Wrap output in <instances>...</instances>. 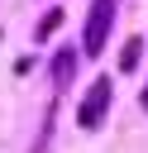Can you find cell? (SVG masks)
I'll return each instance as SVG.
<instances>
[{
	"label": "cell",
	"instance_id": "cell-5",
	"mask_svg": "<svg viewBox=\"0 0 148 153\" xmlns=\"http://www.w3.org/2000/svg\"><path fill=\"white\" fill-rule=\"evenodd\" d=\"M57 24H62V14H57V10H53V14H48V19H43V24H38V38H48V33H53V29H57Z\"/></svg>",
	"mask_w": 148,
	"mask_h": 153
},
{
	"label": "cell",
	"instance_id": "cell-4",
	"mask_svg": "<svg viewBox=\"0 0 148 153\" xmlns=\"http://www.w3.org/2000/svg\"><path fill=\"white\" fill-rule=\"evenodd\" d=\"M138 48H143L138 38H134V43H124V53H119V67H124V72H134V67H138Z\"/></svg>",
	"mask_w": 148,
	"mask_h": 153
},
{
	"label": "cell",
	"instance_id": "cell-1",
	"mask_svg": "<svg viewBox=\"0 0 148 153\" xmlns=\"http://www.w3.org/2000/svg\"><path fill=\"white\" fill-rule=\"evenodd\" d=\"M110 19H115V0H95V5H91V19H86V33H81V48H86V57H95V53L105 48Z\"/></svg>",
	"mask_w": 148,
	"mask_h": 153
},
{
	"label": "cell",
	"instance_id": "cell-2",
	"mask_svg": "<svg viewBox=\"0 0 148 153\" xmlns=\"http://www.w3.org/2000/svg\"><path fill=\"white\" fill-rule=\"evenodd\" d=\"M105 110H110V81H105V76H95V81H91V91H86V100H81V129H100Z\"/></svg>",
	"mask_w": 148,
	"mask_h": 153
},
{
	"label": "cell",
	"instance_id": "cell-3",
	"mask_svg": "<svg viewBox=\"0 0 148 153\" xmlns=\"http://www.w3.org/2000/svg\"><path fill=\"white\" fill-rule=\"evenodd\" d=\"M72 67H76V53H57V62H53L57 86H67V81H72Z\"/></svg>",
	"mask_w": 148,
	"mask_h": 153
},
{
	"label": "cell",
	"instance_id": "cell-6",
	"mask_svg": "<svg viewBox=\"0 0 148 153\" xmlns=\"http://www.w3.org/2000/svg\"><path fill=\"white\" fill-rule=\"evenodd\" d=\"M143 110H148V91H143Z\"/></svg>",
	"mask_w": 148,
	"mask_h": 153
}]
</instances>
